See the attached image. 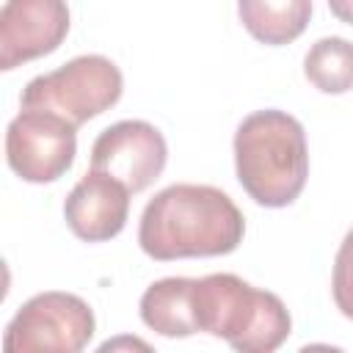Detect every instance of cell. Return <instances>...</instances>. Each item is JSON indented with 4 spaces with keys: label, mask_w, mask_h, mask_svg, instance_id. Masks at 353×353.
<instances>
[{
    "label": "cell",
    "mask_w": 353,
    "mask_h": 353,
    "mask_svg": "<svg viewBox=\"0 0 353 353\" xmlns=\"http://www.w3.org/2000/svg\"><path fill=\"white\" fill-rule=\"evenodd\" d=\"M245 234L240 207L212 185L176 182L141 212L138 245L157 262L232 254Z\"/></svg>",
    "instance_id": "1"
},
{
    "label": "cell",
    "mask_w": 353,
    "mask_h": 353,
    "mask_svg": "<svg viewBox=\"0 0 353 353\" xmlns=\"http://www.w3.org/2000/svg\"><path fill=\"white\" fill-rule=\"evenodd\" d=\"M234 171L243 190L262 207H290L309 176L303 124L276 108L245 116L234 132Z\"/></svg>",
    "instance_id": "2"
},
{
    "label": "cell",
    "mask_w": 353,
    "mask_h": 353,
    "mask_svg": "<svg viewBox=\"0 0 353 353\" xmlns=\"http://www.w3.org/2000/svg\"><path fill=\"white\" fill-rule=\"evenodd\" d=\"M193 320L196 331L226 339L240 353H273L292 331L284 301L234 273L193 279Z\"/></svg>",
    "instance_id": "3"
},
{
    "label": "cell",
    "mask_w": 353,
    "mask_h": 353,
    "mask_svg": "<svg viewBox=\"0 0 353 353\" xmlns=\"http://www.w3.org/2000/svg\"><path fill=\"white\" fill-rule=\"evenodd\" d=\"M124 91L119 66L105 55H77L63 66L33 77L22 94L19 108L50 110L80 127L88 119L110 110Z\"/></svg>",
    "instance_id": "4"
},
{
    "label": "cell",
    "mask_w": 353,
    "mask_h": 353,
    "mask_svg": "<svg viewBox=\"0 0 353 353\" xmlns=\"http://www.w3.org/2000/svg\"><path fill=\"white\" fill-rule=\"evenodd\" d=\"M97 320L91 306L72 292H39L28 298L3 334L6 353H33V350H55V353H77L94 336Z\"/></svg>",
    "instance_id": "5"
},
{
    "label": "cell",
    "mask_w": 353,
    "mask_h": 353,
    "mask_svg": "<svg viewBox=\"0 0 353 353\" xmlns=\"http://www.w3.org/2000/svg\"><path fill=\"white\" fill-rule=\"evenodd\" d=\"M77 154V127L50 110L19 108L6 130V160L11 171L33 185L61 179Z\"/></svg>",
    "instance_id": "6"
},
{
    "label": "cell",
    "mask_w": 353,
    "mask_h": 353,
    "mask_svg": "<svg viewBox=\"0 0 353 353\" xmlns=\"http://www.w3.org/2000/svg\"><path fill=\"white\" fill-rule=\"evenodd\" d=\"M168 146L163 132L141 119H124L105 127L91 146V168L124 182L130 193L146 190L165 168Z\"/></svg>",
    "instance_id": "7"
},
{
    "label": "cell",
    "mask_w": 353,
    "mask_h": 353,
    "mask_svg": "<svg viewBox=\"0 0 353 353\" xmlns=\"http://www.w3.org/2000/svg\"><path fill=\"white\" fill-rule=\"evenodd\" d=\"M69 33L66 0H6L0 11V69L55 52Z\"/></svg>",
    "instance_id": "8"
},
{
    "label": "cell",
    "mask_w": 353,
    "mask_h": 353,
    "mask_svg": "<svg viewBox=\"0 0 353 353\" xmlns=\"http://www.w3.org/2000/svg\"><path fill=\"white\" fill-rule=\"evenodd\" d=\"M130 215V188L105 171H85L63 201V218L74 237L105 243L121 234Z\"/></svg>",
    "instance_id": "9"
},
{
    "label": "cell",
    "mask_w": 353,
    "mask_h": 353,
    "mask_svg": "<svg viewBox=\"0 0 353 353\" xmlns=\"http://www.w3.org/2000/svg\"><path fill=\"white\" fill-rule=\"evenodd\" d=\"M141 320L160 336L182 339L196 331L193 320V279L168 276L146 287L141 295Z\"/></svg>",
    "instance_id": "10"
},
{
    "label": "cell",
    "mask_w": 353,
    "mask_h": 353,
    "mask_svg": "<svg viewBox=\"0 0 353 353\" xmlns=\"http://www.w3.org/2000/svg\"><path fill=\"white\" fill-rule=\"evenodd\" d=\"M243 28L268 47L295 41L312 17V0H237Z\"/></svg>",
    "instance_id": "11"
},
{
    "label": "cell",
    "mask_w": 353,
    "mask_h": 353,
    "mask_svg": "<svg viewBox=\"0 0 353 353\" xmlns=\"http://www.w3.org/2000/svg\"><path fill=\"white\" fill-rule=\"evenodd\" d=\"M303 74L323 94H347L353 88V41L342 36L317 39L303 58Z\"/></svg>",
    "instance_id": "12"
},
{
    "label": "cell",
    "mask_w": 353,
    "mask_h": 353,
    "mask_svg": "<svg viewBox=\"0 0 353 353\" xmlns=\"http://www.w3.org/2000/svg\"><path fill=\"white\" fill-rule=\"evenodd\" d=\"M331 292L336 309L353 320V229L339 243L336 259H334V276H331Z\"/></svg>",
    "instance_id": "13"
},
{
    "label": "cell",
    "mask_w": 353,
    "mask_h": 353,
    "mask_svg": "<svg viewBox=\"0 0 353 353\" xmlns=\"http://www.w3.org/2000/svg\"><path fill=\"white\" fill-rule=\"evenodd\" d=\"M328 8L339 22L353 25V0H328Z\"/></svg>",
    "instance_id": "14"
},
{
    "label": "cell",
    "mask_w": 353,
    "mask_h": 353,
    "mask_svg": "<svg viewBox=\"0 0 353 353\" xmlns=\"http://www.w3.org/2000/svg\"><path fill=\"white\" fill-rule=\"evenodd\" d=\"M116 345H135V347H141V350H149V345L141 342V339H116V342H105L99 350H113Z\"/></svg>",
    "instance_id": "15"
}]
</instances>
